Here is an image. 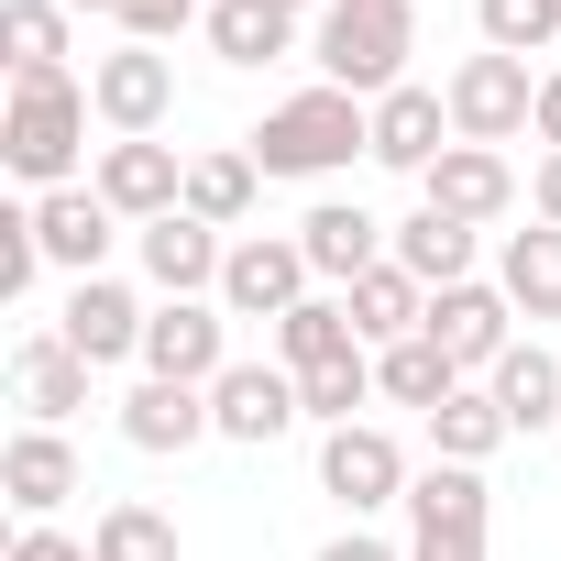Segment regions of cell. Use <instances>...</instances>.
<instances>
[{
    "mask_svg": "<svg viewBox=\"0 0 561 561\" xmlns=\"http://www.w3.org/2000/svg\"><path fill=\"white\" fill-rule=\"evenodd\" d=\"M495 287H506L517 320H561V231L550 220H528V231L495 242Z\"/></svg>",
    "mask_w": 561,
    "mask_h": 561,
    "instance_id": "cell-22",
    "label": "cell"
},
{
    "mask_svg": "<svg viewBox=\"0 0 561 561\" xmlns=\"http://www.w3.org/2000/svg\"><path fill=\"white\" fill-rule=\"evenodd\" d=\"M122 440H133V451H187V440H220V430H209V386H165V375H144V386L122 397Z\"/></svg>",
    "mask_w": 561,
    "mask_h": 561,
    "instance_id": "cell-21",
    "label": "cell"
},
{
    "mask_svg": "<svg viewBox=\"0 0 561 561\" xmlns=\"http://www.w3.org/2000/svg\"><path fill=\"white\" fill-rule=\"evenodd\" d=\"M320 495H342L353 517H375V506H408V451H397L375 419H353V430H320Z\"/></svg>",
    "mask_w": 561,
    "mask_h": 561,
    "instance_id": "cell-7",
    "label": "cell"
},
{
    "mask_svg": "<svg viewBox=\"0 0 561 561\" xmlns=\"http://www.w3.org/2000/svg\"><path fill=\"white\" fill-rule=\"evenodd\" d=\"M528 133H539V144H550V154H561V67H550V78H539V122H528Z\"/></svg>",
    "mask_w": 561,
    "mask_h": 561,
    "instance_id": "cell-41",
    "label": "cell"
},
{
    "mask_svg": "<svg viewBox=\"0 0 561 561\" xmlns=\"http://www.w3.org/2000/svg\"><path fill=\"white\" fill-rule=\"evenodd\" d=\"M309 253H298V231H253V242H231V264H220V309L231 320H287V309H309Z\"/></svg>",
    "mask_w": 561,
    "mask_h": 561,
    "instance_id": "cell-6",
    "label": "cell"
},
{
    "mask_svg": "<svg viewBox=\"0 0 561 561\" xmlns=\"http://www.w3.org/2000/svg\"><path fill=\"white\" fill-rule=\"evenodd\" d=\"M12 561H100V550H89V539H67V528L45 517V528H23V539H12Z\"/></svg>",
    "mask_w": 561,
    "mask_h": 561,
    "instance_id": "cell-38",
    "label": "cell"
},
{
    "mask_svg": "<svg viewBox=\"0 0 561 561\" xmlns=\"http://www.w3.org/2000/svg\"><path fill=\"white\" fill-rule=\"evenodd\" d=\"M0 495L23 506V528H45V517L78 495V451H67V430H12V440H0Z\"/></svg>",
    "mask_w": 561,
    "mask_h": 561,
    "instance_id": "cell-18",
    "label": "cell"
},
{
    "mask_svg": "<svg viewBox=\"0 0 561 561\" xmlns=\"http://www.w3.org/2000/svg\"><path fill=\"white\" fill-rule=\"evenodd\" d=\"M506 440H517V430H506L495 386H451V397L430 408V451H440V462H473V473H484V462H495Z\"/></svg>",
    "mask_w": 561,
    "mask_h": 561,
    "instance_id": "cell-24",
    "label": "cell"
},
{
    "mask_svg": "<svg viewBox=\"0 0 561 561\" xmlns=\"http://www.w3.org/2000/svg\"><path fill=\"white\" fill-rule=\"evenodd\" d=\"M133 253H144V275H154L165 298H220V264H231V242H220L198 209L144 220V231H133Z\"/></svg>",
    "mask_w": 561,
    "mask_h": 561,
    "instance_id": "cell-11",
    "label": "cell"
},
{
    "mask_svg": "<svg viewBox=\"0 0 561 561\" xmlns=\"http://www.w3.org/2000/svg\"><path fill=\"white\" fill-rule=\"evenodd\" d=\"M528 209L561 231V154H539V176H528Z\"/></svg>",
    "mask_w": 561,
    "mask_h": 561,
    "instance_id": "cell-39",
    "label": "cell"
},
{
    "mask_svg": "<svg viewBox=\"0 0 561 561\" xmlns=\"http://www.w3.org/2000/svg\"><path fill=\"white\" fill-rule=\"evenodd\" d=\"M67 12H111V23H122V0H67Z\"/></svg>",
    "mask_w": 561,
    "mask_h": 561,
    "instance_id": "cell-42",
    "label": "cell"
},
{
    "mask_svg": "<svg viewBox=\"0 0 561 561\" xmlns=\"http://www.w3.org/2000/svg\"><path fill=\"white\" fill-rule=\"evenodd\" d=\"M419 198L484 231V220H506V209H517V176H506V154H495V144H451V154L419 176Z\"/></svg>",
    "mask_w": 561,
    "mask_h": 561,
    "instance_id": "cell-19",
    "label": "cell"
},
{
    "mask_svg": "<svg viewBox=\"0 0 561 561\" xmlns=\"http://www.w3.org/2000/svg\"><path fill=\"white\" fill-rule=\"evenodd\" d=\"M408 561H484V528H419Z\"/></svg>",
    "mask_w": 561,
    "mask_h": 561,
    "instance_id": "cell-37",
    "label": "cell"
},
{
    "mask_svg": "<svg viewBox=\"0 0 561 561\" xmlns=\"http://www.w3.org/2000/svg\"><path fill=\"white\" fill-rule=\"evenodd\" d=\"M342 353H364V331H353L342 298H309V309L275 320V364H287V375H320V364H342Z\"/></svg>",
    "mask_w": 561,
    "mask_h": 561,
    "instance_id": "cell-26",
    "label": "cell"
},
{
    "mask_svg": "<svg viewBox=\"0 0 561 561\" xmlns=\"http://www.w3.org/2000/svg\"><path fill=\"white\" fill-rule=\"evenodd\" d=\"M89 187H100L133 231L165 220V209H187V165H176V144H154V133H144V144H111V154L89 165Z\"/></svg>",
    "mask_w": 561,
    "mask_h": 561,
    "instance_id": "cell-13",
    "label": "cell"
},
{
    "mask_svg": "<svg viewBox=\"0 0 561 561\" xmlns=\"http://www.w3.org/2000/svg\"><path fill=\"white\" fill-rule=\"evenodd\" d=\"M111 231H122V209H111L100 187H56V198H34V242H45V264H67V287L111 264Z\"/></svg>",
    "mask_w": 561,
    "mask_h": 561,
    "instance_id": "cell-16",
    "label": "cell"
},
{
    "mask_svg": "<svg viewBox=\"0 0 561 561\" xmlns=\"http://www.w3.org/2000/svg\"><path fill=\"white\" fill-rule=\"evenodd\" d=\"M298 419H309V397H298V375H287V364H231V375L209 386V430H220V440H242V451L287 440Z\"/></svg>",
    "mask_w": 561,
    "mask_h": 561,
    "instance_id": "cell-8",
    "label": "cell"
},
{
    "mask_svg": "<svg viewBox=\"0 0 561 561\" xmlns=\"http://www.w3.org/2000/svg\"><path fill=\"white\" fill-rule=\"evenodd\" d=\"M451 386H473V375H462L430 331H408V342H386V353H375V397H397V408H419V419H430Z\"/></svg>",
    "mask_w": 561,
    "mask_h": 561,
    "instance_id": "cell-25",
    "label": "cell"
},
{
    "mask_svg": "<svg viewBox=\"0 0 561 561\" xmlns=\"http://www.w3.org/2000/svg\"><path fill=\"white\" fill-rule=\"evenodd\" d=\"M89 100H100V122H111L122 144H144V133L176 111V67H165L154 45H111V56L89 67Z\"/></svg>",
    "mask_w": 561,
    "mask_h": 561,
    "instance_id": "cell-10",
    "label": "cell"
},
{
    "mask_svg": "<svg viewBox=\"0 0 561 561\" xmlns=\"http://www.w3.org/2000/svg\"><path fill=\"white\" fill-rule=\"evenodd\" d=\"M473 34L495 56H550L561 45V0H473Z\"/></svg>",
    "mask_w": 561,
    "mask_h": 561,
    "instance_id": "cell-33",
    "label": "cell"
},
{
    "mask_svg": "<svg viewBox=\"0 0 561 561\" xmlns=\"http://www.w3.org/2000/svg\"><path fill=\"white\" fill-rule=\"evenodd\" d=\"M320 561H408V550H386V539H364V528H342V539H320Z\"/></svg>",
    "mask_w": 561,
    "mask_h": 561,
    "instance_id": "cell-40",
    "label": "cell"
},
{
    "mask_svg": "<svg viewBox=\"0 0 561 561\" xmlns=\"http://www.w3.org/2000/svg\"><path fill=\"white\" fill-rule=\"evenodd\" d=\"M430 342L484 386V375L517 353V309H506V287H484V275H473V287H440V298H430Z\"/></svg>",
    "mask_w": 561,
    "mask_h": 561,
    "instance_id": "cell-9",
    "label": "cell"
},
{
    "mask_svg": "<svg viewBox=\"0 0 561 561\" xmlns=\"http://www.w3.org/2000/svg\"><path fill=\"white\" fill-rule=\"evenodd\" d=\"M386 220L375 209H353V198H320L309 220H298V253H309V275H320V287H364V275L386 264Z\"/></svg>",
    "mask_w": 561,
    "mask_h": 561,
    "instance_id": "cell-14",
    "label": "cell"
},
{
    "mask_svg": "<svg viewBox=\"0 0 561 561\" xmlns=\"http://www.w3.org/2000/svg\"><path fill=\"white\" fill-rule=\"evenodd\" d=\"M298 397H309V419H320V430H353V408L375 397V353H342V364L298 375Z\"/></svg>",
    "mask_w": 561,
    "mask_h": 561,
    "instance_id": "cell-34",
    "label": "cell"
},
{
    "mask_svg": "<svg viewBox=\"0 0 561 561\" xmlns=\"http://www.w3.org/2000/svg\"><path fill=\"white\" fill-rule=\"evenodd\" d=\"M144 298L122 287V275H78V287H67V309H56V331L89 353V364H144Z\"/></svg>",
    "mask_w": 561,
    "mask_h": 561,
    "instance_id": "cell-12",
    "label": "cell"
},
{
    "mask_svg": "<svg viewBox=\"0 0 561 561\" xmlns=\"http://www.w3.org/2000/svg\"><path fill=\"white\" fill-rule=\"evenodd\" d=\"M309 56H320V89H353V100L408 89V56H419V0H331V12H320V34H309Z\"/></svg>",
    "mask_w": 561,
    "mask_h": 561,
    "instance_id": "cell-2",
    "label": "cell"
},
{
    "mask_svg": "<svg viewBox=\"0 0 561 561\" xmlns=\"http://www.w3.org/2000/svg\"><path fill=\"white\" fill-rule=\"evenodd\" d=\"M45 275V242H34V209H0V298H23Z\"/></svg>",
    "mask_w": 561,
    "mask_h": 561,
    "instance_id": "cell-36",
    "label": "cell"
},
{
    "mask_svg": "<svg viewBox=\"0 0 561 561\" xmlns=\"http://www.w3.org/2000/svg\"><path fill=\"white\" fill-rule=\"evenodd\" d=\"M89 375H100V364H89L67 331H34V342L12 353V397H23V419H34V430L78 419V408H89Z\"/></svg>",
    "mask_w": 561,
    "mask_h": 561,
    "instance_id": "cell-17",
    "label": "cell"
},
{
    "mask_svg": "<svg viewBox=\"0 0 561 561\" xmlns=\"http://www.w3.org/2000/svg\"><path fill=\"white\" fill-rule=\"evenodd\" d=\"M473 242H484L473 220H451V209H430V198H419V209L397 220V242H386V253L419 275L430 298H440V287H473Z\"/></svg>",
    "mask_w": 561,
    "mask_h": 561,
    "instance_id": "cell-20",
    "label": "cell"
},
{
    "mask_svg": "<svg viewBox=\"0 0 561 561\" xmlns=\"http://www.w3.org/2000/svg\"><path fill=\"white\" fill-rule=\"evenodd\" d=\"M484 517H495V495H484L473 462H430V473H408V528H484Z\"/></svg>",
    "mask_w": 561,
    "mask_h": 561,
    "instance_id": "cell-27",
    "label": "cell"
},
{
    "mask_svg": "<svg viewBox=\"0 0 561 561\" xmlns=\"http://www.w3.org/2000/svg\"><path fill=\"white\" fill-rule=\"evenodd\" d=\"M440 100H451V133H462V144H517V133L539 122V78H528V56H495V45L462 56Z\"/></svg>",
    "mask_w": 561,
    "mask_h": 561,
    "instance_id": "cell-4",
    "label": "cell"
},
{
    "mask_svg": "<svg viewBox=\"0 0 561 561\" xmlns=\"http://www.w3.org/2000/svg\"><path fill=\"white\" fill-rule=\"evenodd\" d=\"M253 176H264L253 154H187V209H198L209 231H231V220L253 209Z\"/></svg>",
    "mask_w": 561,
    "mask_h": 561,
    "instance_id": "cell-32",
    "label": "cell"
},
{
    "mask_svg": "<svg viewBox=\"0 0 561 561\" xmlns=\"http://www.w3.org/2000/svg\"><path fill=\"white\" fill-rule=\"evenodd\" d=\"M242 154H253L264 176H331V165L375 154V100H353V89H298V100L264 111V133H253Z\"/></svg>",
    "mask_w": 561,
    "mask_h": 561,
    "instance_id": "cell-3",
    "label": "cell"
},
{
    "mask_svg": "<svg viewBox=\"0 0 561 561\" xmlns=\"http://www.w3.org/2000/svg\"><path fill=\"white\" fill-rule=\"evenodd\" d=\"M287 45H298V12H275V0H209V56L264 67V56H287Z\"/></svg>",
    "mask_w": 561,
    "mask_h": 561,
    "instance_id": "cell-28",
    "label": "cell"
},
{
    "mask_svg": "<svg viewBox=\"0 0 561 561\" xmlns=\"http://www.w3.org/2000/svg\"><path fill=\"white\" fill-rule=\"evenodd\" d=\"M484 386H495L506 430H561V364H550L539 342H517V353H506V364H495Z\"/></svg>",
    "mask_w": 561,
    "mask_h": 561,
    "instance_id": "cell-29",
    "label": "cell"
},
{
    "mask_svg": "<svg viewBox=\"0 0 561 561\" xmlns=\"http://www.w3.org/2000/svg\"><path fill=\"white\" fill-rule=\"evenodd\" d=\"M144 375L165 386H220L231 375V309L220 298H165L144 320Z\"/></svg>",
    "mask_w": 561,
    "mask_h": 561,
    "instance_id": "cell-5",
    "label": "cell"
},
{
    "mask_svg": "<svg viewBox=\"0 0 561 561\" xmlns=\"http://www.w3.org/2000/svg\"><path fill=\"white\" fill-rule=\"evenodd\" d=\"M0 56H12V78H56L67 67V0H0Z\"/></svg>",
    "mask_w": 561,
    "mask_h": 561,
    "instance_id": "cell-30",
    "label": "cell"
},
{
    "mask_svg": "<svg viewBox=\"0 0 561 561\" xmlns=\"http://www.w3.org/2000/svg\"><path fill=\"white\" fill-rule=\"evenodd\" d=\"M89 89L56 67V78H12V111H0V165H12L34 198L78 187V154H89Z\"/></svg>",
    "mask_w": 561,
    "mask_h": 561,
    "instance_id": "cell-1",
    "label": "cell"
},
{
    "mask_svg": "<svg viewBox=\"0 0 561 561\" xmlns=\"http://www.w3.org/2000/svg\"><path fill=\"white\" fill-rule=\"evenodd\" d=\"M275 12H309V0H275Z\"/></svg>",
    "mask_w": 561,
    "mask_h": 561,
    "instance_id": "cell-43",
    "label": "cell"
},
{
    "mask_svg": "<svg viewBox=\"0 0 561 561\" xmlns=\"http://www.w3.org/2000/svg\"><path fill=\"white\" fill-rule=\"evenodd\" d=\"M342 309H353V331H364V353H386V342H408V331H430V287L386 253L364 287H342Z\"/></svg>",
    "mask_w": 561,
    "mask_h": 561,
    "instance_id": "cell-23",
    "label": "cell"
},
{
    "mask_svg": "<svg viewBox=\"0 0 561 561\" xmlns=\"http://www.w3.org/2000/svg\"><path fill=\"white\" fill-rule=\"evenodd\" d=\"M187 23H209L198 0H122V45H154V56H165Z\"/></svg>",
    "mask_w": 561,
    "mask_h": 561,
    "instance_id": "cell-35",
    "label": "cell"
},
{
    "mask_svg": "<svg viewBox=\"0 0 561 561\" xmlns=\"http://www.w3.org/2000/svg\"><path fill=\"white\" fill-rule=\"evenodd\" d=\"M89 550H100V561H176V517L144 506V495H122V506H100Z\"/></svg>",
    "mask_w": 561,
    "mask_h": 561,
    "instance_id": "cell-31",
    "label": "cell"
},
{
    "mask_svg": "<svg viewBox=\"0 0 561 561\" xmlns=\"http://www.w3.org/2000/svg\"><path fill=\"white\" fill-rule=\"evenodd\" d=\"M451 144H462V133H451V100H440V89H419V78H408V89H386V100H375V165L430 176Z\"/></svg>",
    "mask_w": 561,
    "mask_h": 561,
    "instance_id": "cell-15",
    "label": "cell"
}]
</instances>
